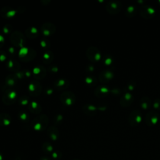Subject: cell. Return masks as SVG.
Wrapping results in <instances>:
<instances>
[{
  "label": "cell",
  "instance_id": "44dd1931",
  "mask_svg": "<svg viewBox=\"0 0 160 160\" xmlns=\"http://www.w3.org/2000/svg\"><path fill=\"white\" fill-rule=\"evenodd\" d=\"M111 61H112L111 59L110 58H106V59H105V61H104V63H105L106 65H110V64L111 63Z\"/></svg>",
  "mask_w": 160,
  "mask_h": 160
},
{
  "label": "cell",
  "instance_id": "f546056e",
  "mask_svg": "<svg viewBox=\"0 0 160 160\" xmlns=\"http://www.w3.org/2000/svg\"><path fill=\"white\" fill-rule=\"evenodd\" d=\"M40 44H41V46L43 48H44V47H46V42L44 41V40H42V41L40 42Z\"/></svg>",
  "mask_w": 160,
  "mask_h": 160
},
{
  "label": "cell",
  "instance_id": "5bb4252c",
  "mask_svg": "<svg viewBox=\"0 0 160 160\" xmlns=\"http://www.w3.org/2000/svg\"><path fill=\"white\" fill-rule=\"evenodd\" d=\"M100 91L101 93H108L109 91V90L107 88H106V87H101L100 89Z\"/></svg>",
  "mask_w": 160,
  "mask_h": 160
},
{
  "label": "cell",
  "instance_id": "603a6c76",
  "mask_svg": "<svg viewBox=\"0 0 160 160\" xmlns=\"http://www.w3.org/2000/svg\"><path fill=\"white\" fill-rule=\"evenodd\" d=\"M3 123H4L5 125L8 126L11 123V121L10 120H8V119H4L3 120Z\"/></svg>",
  "mask_w": 160,
  "mask_h": 160
},
{
  "label": "cell",
  "instance_id": "2e32d148",
  "mask_svg": "<svg viewBox=\"0 0 160 160\" xmlns=\"http://www.w3.org/2000/svg\"><path fill=\"white\" fill-rule=\"evenodd\" d=\"M88 109L90 110V111H96L97 110V108L94 105H92V104H90L88 106Z\"/></svg>",
  "mask_w": 160,
  "mask_h": 160
},
{
  "label": "cell",
  "instance_id": "ac0fdd59",
  "mask_svg": "<svg viewBox=\"0 0 160 160\" xmlns=\"http://www.w3.org/2000/svg\"><path fill=\"white\" fill-rule=\"evenodd\" d=\"M85 82L88 84H91L93 82V79L90 77H86L85 78Z\"/></svg>",
  "mask_w": 160,
  "mask_h": 160
},
{
  "label": "cell",
  "instance_id": "f35d334b",
  "mask_svg": "<svg viewBox=\"0 0 160 160\" xmlns=\"http://www.w3.org/2000/svg\"><path fill=\"white\" fill-rule=\"evenodd\" d=\"M62 119H63V116H62L61 114H59L58 116V120L61 121Z\"/></svg>",
  "mask_w": 160,
  "mask_h": 160
},
{
  "label": "cell",
  "instance_id": "4fadbf2b",
  "mask_svg": "<svg viewBox=\"0 0 160 160\" xmlns=\"http://www.w3.org/2000/svg\"><path fill=\"white\" fill-rule=\"evenodd\" d=\"M101 58V54H100V53L99 52H98V53H95V55L94 56V59L96 61H99V60H100Z\"/></svg>",
  "mask_w": 160,
  "mask_h": 160
},
{
  "label": "cell",
  "instance_id": "484cf974",
  "mask_svg": "<svg viewBox=\"0 0 160 160\" xmlns=\"http://www.w3.org/2000/svg\"><path fill=\"white\" fill-rule=\"evenodd\" d=\"M43 34H44V35H45V36H50V30H43Z\"/></svg>",
  "mask_w": 160,
  "mask_h": 160
},
{
  "label": "cell",
  "instance_id": "7c38bea8",
  "mask_svg": "<svg viewBox=\"0 0 160 160\" xmlns=\"http://www.w3.org/2000/svg\"><path fill=\"white\" fill-rule=\"evenodd\" d=\"M33 72L35 75H38L41 72V69L38 67H34L33 69Z\"/></svg>",
  "mask_w": 160,
  "mask_h": 160
},
{
  "label": "cell",
  "instance_id": "6da1fadb",
  "mask_svg": "<svg viewBox=\"0 0 160 160\" xmlns=\"http://www.w3.org/2000/svg\"><path fill=\"white\" fill-rule=\"evenodd\" d=\"M141 113L139 110H133L130 114L129 123L132 126L138 125V124L141 121Z\"/></svg>",
  "mask_w": 160,
  "mask_h": 160
},
{
  "label": "cell",
  "instance_id": "d6a6232c",
  "mask_svg": "<svg viewBox=\"0 0 160 160\" xmlns=\"http://www.w3.org/2000/svg\"><path fill=\"white\" fill-rule=\"evenodd\" d=\"M53 90H52V89H49V90H48L46 91V93H47L48 94H49V95L53 93Z\"/></svg>",
  "mask_w": 160,
  "mask_h": 160
},
{
  "label": "cell",
  "instance_id": "836d02e7",
  "mask_svg": "<svg viewBox=\"0 0 160 160\" xmlns=\"http://www.w3.org/2000/svg\"><path fill=\"white\" fill-rule=\"evenodd\" d=\"M9 52H10V53H13L14 52V48L13 47H10V48H9Z\"/></svg>",
  "mask_w": 160,
  "mask_h": 160
},
{
  "label": "cell",
  "instance_id": "d6986e66",
  "mask_svg": "<svg viewBox=\"0 0 160 160\" xmlns=\"http://www.w3.org/2000/svg\"><path fill=\"white\" fill-rule=\"evenodd\" d=\"M28 88L29 90L31 91H34L35 90V86L34 84L33 83H30L28 86Z\"/></svg>",
  "mask_w": 160,
  "mask_h": 160
},
{
  "label": "cell",
  "instance_id": "60d3db41",
  "mask_svg": "<svg viewBox=\"0 0 160 160\" xmlns=\"http://www.w3.org/2000/svg\"><path fill=\"white\" fill-rule=\"evenodd\" d=\"M25 75H26V76L30 77V76H31V73H30V72H26L25 73Z\"/></svg>",
  "mask_w": 160,
  "mask_h": 160
},
{
  "label": "cell",
  "instance_id": "3957f363",
  "mask_svg": "<svg viewBox=\"0 0 160 160\" xmlns=\"http://www.w3.org/2000/svg\"><path fill=\"white\" fill-rule=\"evenodd\" d=\"M133 101V96L130 93H126L121 98L120 100V104L123 106L130 105Z\"/></svg>",
  "mask_w": 160,
  "mask_h": 160
},
{
  "label": "cell",
  "instance_id": "7a4b0ae2",
  "mask_svg": "<svg viewBox=\"0 0 160 160\" xmlns=\"http://www.w3.org/2000/svg\"><path fill=\"white\" fill-rule=\"evenodd\" d=\"M159 119V114L155 111H151L148 113L145 117V123L148 126L155 125Z\"/></svg>",
  "mask_w": 160,
  "mask_h": 160
},
{
  "label": "cell",
  "instance_id": "f1b7e54d",
  "mask_svg": "<svg viewBox=\"0 0 160 160\" xmlns=\"http://www.w3.org/2000/svg\"><path fill=\"white\" fill-rule=\"evenodd\" d=\"M6 59V56L5 55H0V61H4Z\"/></svg>",
  "mask_w": 160,
  "mask_h": 160
},
{
  "label": "cell",
  "instance_id": "ab89813d",
  "mask_svg": "<svg viewBox=\"0 0 160 160\" xmlns=\"http://www.w3.org/2000/svg\"><path fill=\"white\" fill-rule=\"evenodd\" d=\"M16 76H18V77L19 78H21V77H22V75H21V73H20V72H18V73H16Z\"/></svg>",
  "mask_w": 160,
  "mask_h": 160
},
{
  "label": "cell",
  "instance_id": "ffe728a7",
  "mask_svg": "<svg viewBox=\"0 0 160 160\" xmlns=\"http://www.w3.org/2000/svg\"><path fill=\"white\" fill-rule=\"evenodd\" d=\"M41 124L39 123H37L34 126V128L36 130H40L41 129Z\"/></svg>",
  "mask_w": 160,
  "mask_h": 160
},
{
  "label": "cell",
  "instance_id": "1f68e13d",
  "mask_svg": "<svg viewBox=\"0 0 160 160\" xmlns=\"http://www.w3.org/2000/svg\"><path fill=\"white\" fill-rule=\"evenodd\" d=\"M28 103V100H24L21 101V104L22 105H26Z\"/></svg>",
  "mask_w": 160,
  "mask_h": 160
},
{
  "label": "cell",
  "instance_id": "30bf717a",
  "mask_svg": "<svg viewBox=\"0 0 160 160\" xmlns=\"http://www.w3.org/2000/svg\"><path fill=\"white\" fill-rule=\"evenodd\" d=\"M153 106L155 109L158 110H160V99H158L155 101Z\"/></svg>",
  "mask_w": 160,
  "mask_h": 160
},
{
  "label": "cell",
  "instance_id": "52a82bcc",
  "mask_svg": "<svg viewBox=\"0 0 160 160\" xmlns=\"http://www.w3.org/2000/svg\"><path fill=\"white\" fill-rule=\"evenodd\" d=\"M29 52V50L27 47H25V46H21L20 51H19V56L22 57V56H25L26 55L28 54Z\"/></svg>",
  "mask_w": 160,
  "mask_h": 160
},
{
  "label": "cell",
  "instance_id": "4dcf8cb0",
  "mask_svg": "<svg viewBox=\"0 0 160 160\" xmlns=\"http://www.w3.org/2000/svg\"><path fill=\"white\" fill-rule=\"evenodd\" d=\"M13 65L14 64H13V62L12 60L9 61V62H8V67L9 68H13Z\"/></svg>",
  "mask_w": 160,
  "mask_h": 160
},
{
  "label": "cell",
  "instance_id": "9c48e42d",
  "mask_svg": "<svg viewBox=\"0 0 160 160\" xmlns=\"http://www.w3.org/2000/svg\"><path fill=\"white\" fill-rule=\"evenodd\" d=\"M17 11L16 10H10L8 11L7 13H6V16L8 17V18H11V17H13L16 15Z\"/></svg>",
  "mask_w": 160,
  "mask_h": 160
},
{
  "label": "cell",
  "instance_id": "7402d4cb",
  "mask_svg": "<svg viewBox=\"0 0 160 160\" xmlns=\"http://www.w3.org/2000/svg\"><path fill=\"white\" fill-rule=\"evenodd\" d=\"M20 118L23 120H25L26 118H27V114L25 113H23L20 114Z\"/></svg>",
  "mask_w": 160,
  "mask_h": 160
},
{
  "label": "cell",
  "instance_id": "5b68a950",
  "mask_svg": "<svg viewBox=\"0 0 160 160\" xmlns=\"http://www.w3.org/2000/svg\"><path fill=\"white\" fill-rule=\"evenodd\" d=\"M140 14L141 16H143V18L146 19H149L152 15L149 14L148 10V6H141L140 8Z\"/></svg>",
  "mask_w": 160,
  "mask_h": 160
},
{
  "label": "cell",
  "instance_id": "b9f144b4",
  "mask_svg": "<svg viewBox=\"0 0 160 160\" xmlns=\"http://www.w3.org/2000/svg\"><path fill=\"white\" fill-rule=\"evenodd\" d=\"M89 69H90L91 72H93V71L94 70V67L93 66H90V67H89Z\"/></svg>",
  "mask_w": 160,
  "mask_h": 160
},
{
  "label": "cell",
  "instance_id": "ba28073f",
  "mask_svg": "<svg viewBox=\"0 0 160 160\" xmlns=\"http://www.w3.org/2000/svg\"><path fill=\"white\" fill-rule=\"evenodd\" d=\"M104 77L107 79H111L113 77V73L110 71H106L104 72Z\"/></svg>",
  "mask_w": 160,
  "mask_h": 160
},
{
  "label": "cell",
  "instance_id": "ee69618b",
  "mask_svg": "<svg viewBox=\"0 0 160 160\" xmlns=\"http://www.w3.org/2000/svg\"><path fill=\"white\" fill-rule=\"evenodd\" d=\"M159 3H160V1H159Z\"/></svg>",
  "mask_w": 160,
  "mask_h": 160
},
{
  "label": "cell",
  "instance_id": "277c9868",
  "mask_svg": "<svg viewBox=\"0 0 160 160\" xmlns=\"http://www.w3.org/2000/svg\"><path fill=\"white\" fill-rule=\"evenodd\" d=\"M141 102V107L144 110H148L149 108L151 106V101L149 98L144 96L140 100Z\"/></svg>",
  "mask_w": 160,
  "mask_h": 160
},
{
  "label": "cell",
  "instance_id": "cb8c5ba5",
  "mask_svg": "<svg viewBox=\"0 0 160 160\" xmlns=\"http://www.w3.org/2000/svg\"><path fill=\"white\" fill-rule=\"evenodd\" d=\"M8 84L9 85H10V86L14 85V80H13V79H8Z\"/></svg>",
  "mask_w": 160,
  "mask_h": 160
},
{
  "label": "cell",
  "instance_id": "e575fe53",
  "mask_svg": "<svg viewBox=\"0 0 160 160\" xmlns=\"http://www.w3.org/2000/svg\"><path fill=\"white\" fill-rule=\"evenodd\" d=\"M52 71L53 72H58V68L55 66V67H53L52 68Z\"/></svg>",
  "mask_w": 160,
  "mask_h": 160
},
{
  "label": "cell",
  "instance_id": "e0dca14e",
  "mask_svg": "<svg viewBox=\"0 0 160 160\" xmlns=\"http://www.w3.org/2000/svg\"><path fill=\"white\" fill-rule=\"evenodd\" d=\"M65 103L66 105L68 106H70V105H72V103H73V101H72V100L70 98H68L66 99L65 100Z\"/></svg>",
  "mask_w": 160,
  "mask_h": 160
},
{
  "label": "cell",
  "instance_id": "d4e9b609",
  "mask_svg": "<svg viewBox=\"0 0 160 160\" xmlns=\"http://www.w3.org/2000/svg\"><path fill=\"white\" fill-rule=\"evenodd\" d=\"M30 31H31V32L32 33H33V34L37 33L38 32V30H37V28L36 27H34V26H33V27L31 28Z\"/></svg>",
  "mask_w": 160,
  "mask_h": 160
},
{
  "label": "cell",
  "instance_id": "d590c367",
  "mask_svg": "<svg viewBox=\"0 0 160 160\" xmlns=\"http://www.w3.org/2000/svg\"><path fill=\"white\" fill-rule=\"evenodd\" d=\"M5 41V37L3 35L0 34V42H4Z\"/></svg>",
  "mask_w": 160,
  "mask_h": 160
},
{
  "label": "cell",
  "instance_id": "8992f818",
  "mask_svg": "<svg viewBox=\"0 0 160 160\" xmlns=\"http://www.w3.org/2000/svg\"><path fill=\"white\" fill-rule=\"evenodd\" d=\"M110 6L111 8V10H113V11H114L115 13H117L116 12V11H117L118 13L120 12V2H112L110 3Z\"/></svg>",
  "mask_w": 160,
  "mask_h": 160
},
{
  "label": "cell",
  "instance_id": "7bdbcfd3",
  "mask_svg": "<svg viewBox=\"0 0 160 160\" xmlns=\"http://www.w3.org/2000/svg\"><path fill=\"white\" fill-rule=\"evenodd\" d=\"M98 109H99V110H100L104 111V110H106V107H101V108H99Z\"/></svg>",
  "mask_w": 160,
  "mask_h": 160
},
{
  "label": "cell",
  "instance_id": "9a60e30c",
  "mask_svg": "<svg viewBox=\"0 0 160 160\" xmlns=\"http://www.w3.org/2000/svg\"><path fill=\"white\" fill-rule=\"evenodd\" d=\"M66 82H65V80L63 79H59L58 82V86H63L65 84Z\"/></svg>",
  "mask_w": 160,
  "mask_h": 160
},
{
  "label": "cell",
  "instance_id": "74e56055",
  "mask_svg": "<svg viewBox=\"0 0 160 160\" xmlns=\"http://www.w3.org/2000/svg\"><path fill=\"white\" fill-rule=\"evenodd\" d=\"M128 88H129V90L132 91L133 90V88H134V86H133V85H130L128 86Z\"/></svg>",
  "mask_w": 160,
  "mask_h": 160
},
{
  "label": "cell",
  "instance_id": "8d00e7d4",
  "mask_svg": "<svg viewBox=\"0 0 160 160\" xmlns=\"http://www.w3.org/2000/svg\"><path fill=\"white\" fill-rule=\"evenodd\" d=\"M3 32L5 33H8L9 32V29L7 27H4L3 28Z\"/></svg>",
  "mask_w": 160,
  "mask_h": 160
},
{
  "label": "cell",
  "instance_id": "4316f807",
  "mask_svg": "<svg viewBox=\"0 0 160 160\" xmlns=\"http://www.w3.org/2000/svg\"><path fill=\"white\" fill-rule=\"evenodd\" d=\"M31 106H32V108L34 109L37 108V106H38V103L36 101H32L31 102Z\"/></svg>",
  "mask_w": 160,
  "mask_h": 160
},
{
  "label": "cell",
  "instance_id": "8fae6325",
  "mask_svg": "<svg viewBox=\"0 0 160 160\" xmlns=\"http://www.w3.org/2000/svg\"><path fill=\"white\" fill-rule=\"evenodd\" d=\"M8 97H9V98H10L11 100L14 99L16 97V91H11L10 93H9Z\"/></svg>",
  "mask_w": 160,
  "mask_h": 160
},
{
  "label": "cell",
  "instance_id": "83f0119b",
  "mask_svg": "<svg viewBox=\"0 0 160 160\" xmlns=\"http://www.w3.org/2000/svg\"><path fill=\"white\" fill-rule=\"evenodd\" d=\"M43 58H44V59H49V58H50V55L49 53H44V55H43Z\"/></svg>",
  "mask_w": 160,
  "mask_h": 160
}]
</instances>
